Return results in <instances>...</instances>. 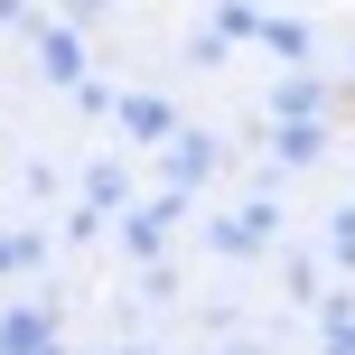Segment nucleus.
<instances>
[{
    "mask_svg": "<svg viewBox=\"0 0 355 355\" xmlns=\"http://www.w3.org/2000/svg\"><path fill=\"white\" fill-rule=\"evenodd\" d=\"M37 28V75H47V85H85V28H75V19H28Z\"/></svg>",
    "mask_w": 355,
    "mask_h": 355,
    "instance_id": "nucleus-1",
    "label": "nucleus"
},
{
    "mask_svg": "<svg viewBox=\"0 0 355 355\" xmlns=\"http://www.w3.org/2000/svg\"><path fill=\"white\" fill-rule=\"evenodd\" d=\"M215 159H225V150H215L206 131H168V141H159V178H168L178 196H196V187H206Z\"/></svg>",
    "mask_w": 355,
    "mask_h": 355,
    "instance_id": "nucleus-2",
    "label": "nucleus"
},
{
    "mask_svg": "<svg viewBox=\"0 0 355 355\" xmlns=\"http://www.w3.org/2000/svg\"><path fill=\"white\" fill-rule=\"evenodd\" d=\"M271 234H281V206L271 196H252L243 215H215V252H262Z\"/></svg>",
    "mask_w": 355,
    "mask_h": 355,
    "instance_id": "nucleus-3",
    "label": "nucleus"
},
{
    "mask_svg": "<svg viewBox=\"0 0 355 355\" xmlns=\"http://www.w3.org/2000/svg\"><path fill=\"white\" fill-rule=\"evenodd\" d=\"M112 122H122V131H131L141 150H159L168 131H178V112L159 103V94H122V103H112Z\"/></svg>",
    "mask_w": 355,
    "mask_h": 355,
    "instance_id": "nucleus-4",
    "label": "nucleus"
},
{
    "mask_svg": "<svg viewBox=\"0 0 355 355\" xmlns=\"http://www.w3.org/2000/svg\"><path fill=\"white\" fill-rule=\"evenodd\" d=\"M327 103H337V94H327V85H318V75H309V66H300V75H290V85H281V94H271V122H327Z\"/></svg>",
    "mask_w": 355,
    "mask_h": 355,
    "instance_id": "nucleus-5",
    "label": "nucleus"
},
{
    "mask_svg": "<svg viewBox=\"0 0 355 355\" xmlns=\"http://www.w3.org/2000/svg\"><path fill=\"white\" fill-rule=\"evenodd\" d=\"M85 206H94V215H122V206H131V178H122V168H85Z\"/></svg>",
    "mask_w": 355,
    "mask_h": 355,
    "instance_id": "nucleus-6",
    "label": "nucleus"
},
{
    "mask_svg": "<svg viewBox=\"0 0 355 355\" xmlns=\"http://www.w3.org/2000/svg\"><path fill=\"white\" fill-rule=\"evenodd\" d=\"M327 150V122H281V168H309Z\"/></svg>",
    "mask_w": 355,
    "mask_h": 355,
    "instance_id": "nucleus-7",
    "label": "nucleus"
},
{
    "mask_svg": "<svg viewBox=\"0 0 355 355\" xmlns=\"http://www.w3.org/2000/svg\"><path fill=\"white\" fill-rule=\"evenodd\" d=\"M37 252H47V234H0V271H37Z\"/></svg>",
    "mask_w": 355,
    "mask_h": 355,
    "instance_id": "nucleus-8",
    "label": "nucleus"
},
{
    "mask_svg": "<svg viewBox=\"0 0 355 355\" xmlns=\"http://www.w3.org/2000/svg\"><path fill=\"white\" fill-rule=\"evenodd\" d=\"M262 47H281V56H309V28H300V19H262Z\"/></svg>",
    "mask_w": 355,
    "mask_h": 355,
    "instance_id": "nucleus-9",
    "label": "nucleus"
},
{
    "mask_svg": "<svg viewBox=\"0 0 355 355\" xmlns=\"http://www.w3.org/2000/svg\"><path fill=\"white\" fill-rule=\"evenodd\" d=\"M225 47H234L225 28H206V37H187V66H225Z\"/></svg>",
    "mask_w": 355,
    "mask_h": 355,
    "instance_id": "nucleus-10",
    "label": "nucleus"
},
{
    "mask_svg": "<svg viewBox=\"0 0 355 355\" xmlns=\"http://www.w3.org/2000/svg\"><path fill=\"white\" fill-rule=\"evenodd\" d=\"M327 355H355V318H327Z\"/></svg>",
    "mask_w": 355,
    "mask_h": 355,
    "instance_id": "nucleus-11",
    "label": "nucleus"
},
{
    "mask_svg": "<svg viewBox=\"0 0 355 355\" xmlns=\"http://www.w3.org/2000/svg\"><path fill=\"white\" fill-rule=\"evenodd\" d=\"M103 10H112V0H66V19H75V28H94Z\"/></svg>",
    "mask_w": 355,
    "mask_h": 355,
    "instance_id": "nucleus-12",
    "label": "nucleus"
},
{
    "mask_svg": "<svg viewBox=\"0 0 355 355\" xmlns=\"http://www.w3.org/2000/svg\"><path fill=\"white\" fill-rule=\"evenodd\" d=\"M0 28H28V0H0Z\"/></svg>",
    "mask_w": 355,
    "mask_h": 355,
    "instance_id": "nucleus-13",
    "label": "nucleus"
},
{
    "mask_svg": "<svg viewBox=\"0 0 355 355\" xmlns=\"http://www.w3.org/2000/svg\"><path fill=\"white\" fill-rule=\"evenodd\" d=\"M225 355H252V346H225Z\"/></svg>",
    "mask_w": 355,
    "mask_h": 355,
    "instance_id": "nucleus-14",
    "label": "nucleus"
}]
</instances>
